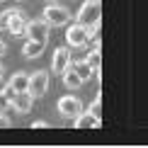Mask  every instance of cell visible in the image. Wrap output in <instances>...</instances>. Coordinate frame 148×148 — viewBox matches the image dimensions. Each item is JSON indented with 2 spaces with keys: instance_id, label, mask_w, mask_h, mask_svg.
<instances>
[{
  "instance_id": "cell-17",
  "label": "cell",
  "mask_w": 148,
  "mask_h": 148,
  "mask_svg": "<svg viewBox=\"0 0 148 148\" xmlns=\"http://www.w3.org/2000/svg\"><path fill=\"white\" fill-rule=\"evenodd\" d=\"M0 92H3V95H5V97H8V100H10V102H12V97H15V95H17V92H15V88H12V85H10V83H8V85H5V88H3V90H0Z\"/></svg>"
},
{
  "instance_id": "cell-7",
  "label": "cell",
  "mask_w": 148,
  "mask_h": 148,
  "mask_svg": "<svg viewBox=\"0 0 148 148\" xmlns=\"http://www.w3.org/2000/svg\"><path fill=\"white\" fill-rule=\"evenodd\" d=\"M24 36L34 41H46L49 39V24L44 20H29L27 29H24Z\"/></svg>"
},
{
  "instance_id": "cell-10",
  "label": "cell",
  "mask_w": 148,
  "mask_h": 148,
  "mask_svg": "<svg viewBox=\"0 0 148 148\" xmlns=\"http://www.w3.org/2000/svg\"><path fill=\"white\" fill-rule=\"evenodd\" d=\"M46 49V41H34V39H27V44L22 46V56L24 58H39Z\"/></svg>"
},
{
  "instance_id": "cell-5",
  "label": "cell",
  "mask_w": 148,
  "mask_h": 148,
  "mask_svg": "<svg viewBox=\"0 0 148 148\" xmlns=\"http://www.w3.org/2000/svg\"><path fill=\"white\" fill-rule=\"evenodd\" d=\"M27 12L20 8H10V20H8V32L12 36H24V29H27Z\"/></svg>"
},
{
  "instance_id": "cell-13",
  "label": "cell",
  "mask_w": 148,
  "mask_h": 148,
  "mask_svg": "<svg viewBox=\"0 0 148 148\" xmlns=\"http://www.w3.org/2000/svg\"><path fill=\"white\" fill-rule=\"evenodd\" d=\"M61 75H63V85H66L68 90H78L80 85H83V80H80V75H78V73L71 68V66H68V68H66L63 73H61Z\"/></svg>"
},
{
  "instance_id": "cell-22",
  "label": "cell",
  "mask_w": 148,
  "mask_h": 148,
  "mask_svg": "<svg viewBox=\"0 0 148 148\" xmlns=\"http://www.w3.org/2000/svg\"><path fill=\"white\" fill-rule=\"evenodd\" d=\"M51 3H56V0H51Z\"/></svg>"
},
{
  "instance_id": "cell-4",
  "label": "cell",
  "mask_w": 148,
  "mask_h": 148,
  "mask_svg": "<svg viewBox=\"0 0 148 148\" xmlns=\"http://www.w3.org/2000/svg\"><path fill=\"white\" fill-rule=\"evenodd\" d=\"M29 95L34 97H44L46 90H49V71H36V73H29V85H27Z\"/></svg>"
},
{
  "instance_id": "cell-9",
  "label": "cell",
  "mask_w": 148,
  "mask_h": 148,
  "mask_svg": "<svg viewBox=\"0 0 148 148\" xmlns=\"http://www.w3.org/2000/svg\"><path fill=\"white\" fill-rule=\"evenodd\" d=\"M32 104H34V97L29 95V90H22L12 97V109L17 114H29L32 112Z\"/></svg>"
},
{
  "instance_id": "cell-18",
  "label": "cell",
  "mask_w": 148,
  "mask_h": 148,
  "mask_svg": "<svg viewBox=\"0 0 148 148\" xmlns=\"http://www.w3.org/2000/svg\"><path fill=\"white\" fill-rule=\"evenodd\" d=\"M8 126H12V119H10L8 114L0 112V129H8Z\"/></svg>"
},
{
  "instance_id": "cell-16",
  "label": "cell",
  "mask_w": 148,
  "mask_h": 148,
  "mask_svg": "<svg viewBox=\"0 0 148 148\" xmlns=\"http://www.w3.org/2000/svg\"><path fill=\"white\" fill-rule=\"evenodd\" d=\"M88 112H90V114H95V116H102V97H100V95L92 100V104L88 107Z\"/></svg>"
},
{
  "instance_id": "cell-2",
  "label": "cell",
  "mask_w": 148,
  "mask_h": 148,
  "mask_svg": "<svg viewBox=\"0 0 148 148\" xmlns=\"http://www.w3.org/2000/svg\"><path fill=\"white\" fill-rule=\"evenodd\" d=\"M66 44L73 46V49H85L90 44L88 41V27L80 24V22L68 24V29H66Z\"/></svg>"
},
{
  "instance_id": "cell-23",
  "label": "cell",
  "mask_w": 148,
  "mask_h": 148,
  "mask_svg": "<svg viewBox=\"0 0 148 148\" xmlns=\"http://www.w3.org/2000/svg\"><path fill=\"white\" fill-rule=\"evenodd\" d=\"M0 3H3V0H0Z\"/></svg>"
},
{
  "instance_id": "cell-11",
  "label": "cell",
  "mask_w": 148,
  "mask_h": 148,
  "mask_svg": "<svg viewBox=\"0 0 148 148\" xmlns=\"http://www.w3.org/2000/svg\"><path fill=\"white\" fill-rule=\"evenodd\" d=\"M73 124L78 129H92V126H100V116H95L90 112H80L75 119H73Z\"/></svg>"
},
{
  "instance_id": "cell-3",
  "label": "cell",
  "mask_w": 148,
  "mask_h": 148,
  "mask_svg": "<svg viewBox=\"0 0 148 148\" xmlns=\"http://www.w3.org/2000/svg\"><path fill=\"white\" fill-rule=\"evenodd\" d=\"M100 15H102L100 0H85L78 10V22L80 24H97L100 22Z\"/></svg>"
},
{
  "instance_id": "cell-20",
  "label": "cell",
  "mask_w": 148,
  "mask_h": 148,
  "mask_svg": "<svg viewBox=\"0 0 148 148\" xmlns=\"http://www.w3.org/2000/svg\"><path fill=\"white\" fill-rule=\"evenodd\" d=\"M5 53H8V44H5V41H3V39H0V58H3V56H5Z\"/></svg>"
},
{
  "instance_id": "cell-14",
  "label": "cell",
  "mask_w": 148,
  "mask_h": 148,
  "mask_svg": "<svg viewBox=\"0 0 148 148\" xmlns=\"http://www.w3.org/2000/svg\"><path fill=\"white\" fill-rule=\"evenodd\" d=\"M10 85L15 88V92H22V90H27V85H29V73H24V71H17V73H12V78H10Z\"/></svg>"
},
{
  "instance_id": "cell-1",
  "label": "cell",
  "mask_w": 148,
  "mask_h": 148,
  "mask_svg": "<svg viewBox=\"0 0 148 148\" xmlns=\"http://www.w3.org/2000/svg\"><path fill=\"white\" fill-rule=\"evenodd\" d=\"M44 22L49 24V27H66V24L71 22V10L63 8V5H46L44 8Z\"/></svg>"
},
{
  "instance_id": "cell-6",
  "label": "cell",
  "mask_w": 148,
  "mask_h": 148,
  "mask_svg": "<svg viewBox=\"0 0 148 148\" xmlns=\"http://www.w3.org/2000/svg\"><path fill=\"white\" fill-rule=\"evenodd\" d=\"M80 112H83V102H80L75 95H63L58 100V114L63 116V119H75Z\"/></svg>"
},
{
  "instance_id": "cell-8",
  "label": "cell",
  "mask_w": 148,
  "mask_h": 148,
  "mask_svg": "<svg viewBox=\"0 0 148 148\" xmlns=\"http://www.w3.org/2000/svg\"><path fill=\"white\" fill-rule=\"evenodd\" d=\"M68 66H71V51H68V46H58L56 51H53V58H51V71L56 73V75H61Z\"/></svg>"
},
{
  "instance_id": "cell-21",
  "label": "cell",
  "mask_w": 148,
  "mask_h": 148,
  "mask_svg": "<svg viewBox=\"0 0 148 148\" xmlns=\"http://www.w3.org/2000/svg\"><path fill=\"white\" fill-rule=\"evenodd\" d=\"M3 73H5V71H3V63H0V80H3Z\"/></svg>"
},
{
  "instance_id": "cell-19",
  "label": "cell",
  "mask_w": 148,
  "mask_h": 148,
  "mask_svg": "<svg viewBox=\"0 0 148 148\" xmlns=\"http://www.w3.org/2000/svg\"><path fill=\"white\" fill-rule=\"evenodd\" d=\"M51 124H49L46 119H36V121H32V129H49Z\"/></svg>"
},
{
  "instance_id": "cell-15",
  "label": "cell",
  "mask_w": 148,
  "mask_h": 148,
  "mask_svg": "<svg viewBox=\"0 0 148 148\" xmlns=\"http://www.w3.org/2000/svg\"><path fill=\"white\" fill-rule=\"evenodd\" d=\"M85 61H88V63L92 66V71H97V68H100V63H102V51H100V46H95V49H92V51L88 53V58H85Z\"/></svg>"
},
{
  "instance_id": "cell-12",
  "label": "cell",
  "mask_w": 148,
  "mask_h": 148,
  "mask_svg": "<svg viewBox=\"0 0 148 148\" xmlns=\"http://www.w3.org/2000/svg\"><path fill=\"white\" fill-rule=\"evenodd\" d=\"M71 68L80 75V80H83V83H85V80H90V78H92V73H95L88 61H71Z\"/></svg>"
}]
</instances>
